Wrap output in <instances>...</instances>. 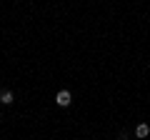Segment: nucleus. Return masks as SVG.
Returning <instances> with one entry per match:
<instances>
[{
	"mask_svg": "<svg viewBox=\"0 0 150 140\" xmlns=\"http://www.w3.org/2000/svg\"><path fill=\"white\" fill-rule=\"evenodd\" d=\"M55 103H58L60 108H68L70 103H73V95H70V93H68V90H60V93H58V95H55Z\"/></svg>",
	"mask_w": 150,
	"mask_h": 140,
	"instance_id": "nucleus-1",
	"label": "nucleus"
},
{
	"mask_svg": "<svg viewBox=\"0 0 150 140\" xmlns=\"http://www.w3.org/2000/svg\"><path fill=\"white\" fill-rule=\"evenodd\" d=\"M13 100H15V95H13V90H3V93H0V103H3V105H10Z\"/></svg>",
	"mask_w": 150,
	"mask_h": 140,
	"instance_id": "nucleus-3",
	"label": "nucleus"
},
{
	"mask_svg": "<svg viewBox=\"0 0 150 140\" xmlns=\"http://www.w3.org/2000/svg\"><path fill=\"white\" fill-rule=\"evenodd\" d=\"M135 135H138V138H148V135H150V125H148V123H138Z\"/></svg>",
	"mask_w": 150,
	"mask_h": 140,
	"instance_id": "nucleus-2",
	"label": "nucleus"
}]
</instances>
